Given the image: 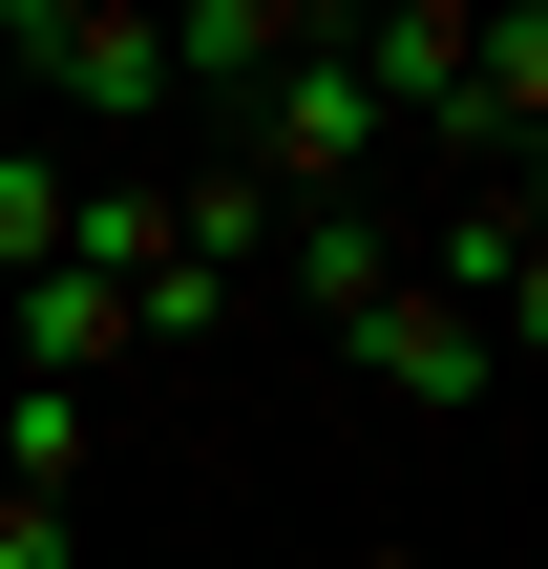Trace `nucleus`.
I'll use <instances>...</instances> for the list:
<instances>
[{
	"label": "nucleus",
	"instance_id": "7",
	"mask_svg": "<svg viewBox=\"0 0 548 569\" xmlns=\"http://www.w3.org/2000/svg\"><path fill=\"white\" fill-rule=\"evenodd\" d=\"M0 569H84V507H21L0 486Z\"/></svg>",
	"mask_w": 548,
	"mask_h": 569
},
{
	"label": "nucleus",
	"instance_id": "5",
	"mask_svg": "<svg viewBox=\"0 0 548 569\" xmlns=\"http://www.w3.org/2000/svg\"><path fill=\"white\" fill-rule=\"evenodd\" d=\"M0 486H21V507H84V486H106V401H84V380H0Z\"/></svg>",
	"mask_w": 548,
	"mask_h": 569
},
{
	"label": "nucleus",
	"instance_id": "3",
	"mask_svg": "<svg viewBox=\"0 0 548 569\" xmlns=\"http://www.w3.org/2000/svg\"><path fill=\"white\" fill-rule=\"evenodd\" d=\"M0 380H84V401H106V380H127V296L42 253V274L0 296Z\"/></svg>",
	"mask_w": 548,
	"mask_h": 569
},
{
	"label": "nucleus",
	"instance_id": "6",
	"mask_svg": "<svg viewBox=\"0 0 548 569\" xmlns=\"http://www.w3.org/2000/svg\"><path fill=\"white\" fill-rule=\"evenodd\" d=\"M63 190H84V148H42V127H0V296L63 253Z\"/></svg>",
	"mask_w": 548,
	"mask_h": 569
},
{
	"label": "nucleus",
	"instance_id": "4",
	"mask_svg": "<svg viewBox=\"0 0 548 569\" xmlns=\"http://www.w3.org/2000/svg\"><path fill=\"white\" fill-rule=\"evenodd\" d=\"M275 296H296V317L338 338V317H380V296H401V232H380V211L338 190V211H296V232H275Z\"/></svg>",
	"mask_w": 548,
	"mask_h": 569
},
{
	"label": "nucleus",
	"instance_id": "1",
	"mask_svg": "<svg viewBox=\"0 0 548 569\" xmlns=\"http://www.w3.org/2000/svg\"><path fill=\"white\" fill-rule=\"evenodd\" d=\"M401 274H422L465 338H507V359H528V338H548V232H528V169H507V190H444V211L401 232Z\"/></svg>",
	"mask_w": 548,
	"mask_h": 569
},
{
	"label": "nucleus",
	"instance_id": "2",
	"mask_svg": "<svg viewBox=\"0 0 548 569\" xmlns=\"http://www.w3.org/2000/svg\"><path fill=\"white\" fill-rule=\"evenodd\" d=\"M338 359H359L380 401H507V338H465V317H444L422 274H401L380 317H338Z\"/></svg>",
	"mask_w": 548,
	"mask_h": 569
}]
</instances>
